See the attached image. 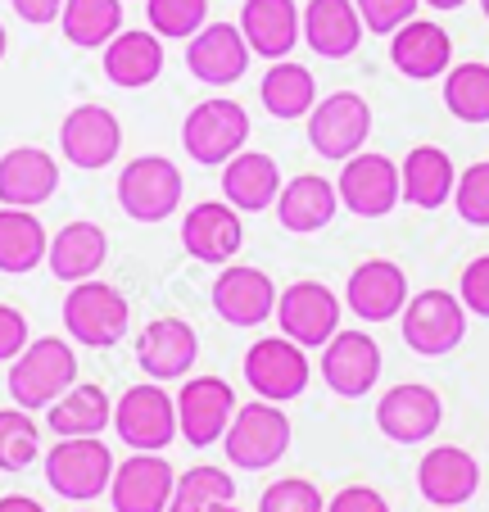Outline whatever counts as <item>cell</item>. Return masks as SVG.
Listing matches in <instances>:
<instances>
[{
    "instance_id": "obj_14",
    "label": "cell",
    "mask_w": 489,
    "mask_h": 512,
    "mask_svg": "<svg viewBox=\"0 0 489 512\" xmlns=\"http://www.w3.org/2000/svg\"><path fill=\"white\" fill-rule=\"evenodd\" d=\"M340 204H345L354 218H385V213L399 209L403 200V177L399 164L390 155H376V150H358L354 159H345L340 168Z\"/></svg>"
},
{
    "instance_id": "obj_44",
    "label": "cell",
    "mask_w": 489,
    "mask_h": 512,
    "mask_svg": "<svg viewBox=\"0 0 489 512\" xmlns=\"http://www.w3.org/2000/svg\"><path fill=\"white\" fill-rule=\"evenodd\" d=\"M458 300L471 318H485L489 322V254L471 259L462 268V281H458Z\"/></svg>"
},
{
    "instance_id": "obj_27",
    "label": "cell",
    "mask_w": 489,
    "mask_h": 512,
    "mask_svg": "<svg viewBox=\"0 0 489 512\" xmlns=\"http://www.w3.org/2000/svg\"><path fill=\"white\" fill-rule=\"evenodd\" d=\"M240 32L254 55L290 59V50L304 41V19L295 0H245L240 5Z\"/></svg>"
},
{
    "instance_id": "obj_4",
    "label": "cell",
    "mask_w": 489,
    "mask_h": 512,
    "mask_svg": "<svg viewBox=\"0 0 489 512\" xmlns=\"http://www.w3.org/2000/svg\"><path fill=\"white\" fill-rule=\"evenodd\" d=\"M250 141V114L231 96H209L186 114L182 150L204 168H222L231 155H240Z\"/></svg>"
},
{
    "instance_id": "obj_12",
    "label": "cell",
    "mask_w": 489,
    "mask_h": 512,
    "mask_svg": "<svg viewBox=\"0 0 489 512\" xmlns=\"http://www.w3.org/2000/svg\"><path fill=\"white\" fill-rule=\"evenodd\" d=\"M236 390L222 377H186L177 390V435L191 449L222 445L231 417H236Z\"/></svg>"
},
{
    "instance_id": "obj_30",
    "label": "cell",
    "mask_w": 489,
    "mask_h": 512,
    "mask_svg": "<svg viewBox=\"0 0 489 512\" xmlns=\"http://www.w3.org/2000/svg\"><path fill=\"white\" fill-rule=\"evenodd\" d=\"M272 209H277V223L286 227V232L313 236L336 218L340 191H336V182H326V177H317V173H299L281 186V195H277Z\"/></svg>"
},
{
    "instance_id": "obj_47",
    "label": "cell",
    "mask_w": 489,
    "mask_h": 512,
    "mask_svg": "<svg viewBox=\"0 0 489 512\" xmlns=\"http://www.w3.org/2000/svg\"><path fill=\"white\" fill-rule=\"evenodd\" d=\"M10 5L23 23H32V28H46V23H55L59 14H64V0H10Z\"/></svg>"
},
{
    "instance_id": "obj_22",
    "label": "cell",
    "mask_w": 489,
    "mask_h": 512,
    "mask_svg": "<svg viewBox=\"0 0 489 512\" xmlns=\"http://www.w3.org/2000/svg\"><path fill=\"white\" fill-rule=\"evenodd\" d=\"M417 490L431 508H462L480 490V463L462 445H435L417 463Z\"/></svg>"
},
{
    "instance_id": "obj_28",
    "label": "cell",
    "mask_w": 489,
    "mask_h": 512,
    "mask_svg": "<svg viewBox=\"0 0 489 512\" xmlns=\"http://www.w3.org/2000/svg\"><path fill=\"white\" fill-rule=\"evenodd\" d=\"M281 186L286 182H281L277 159L263 155V150H240V155H231L227 164H222V200L240 213L272 209Z\"/></svg>"
},
{
    "instance_id": "obj_33",
    "label": "cell",
    "mask_w": 489,
    "mask_h": 512,
    "mask_svg": "<svg viewBox=\"0 0 489 512\" xmlns=\"http://www.w3.org/2000/svg\"><path fill=\"white\" fill-rule=\"evenodd\" d=\"M46 422L59 440H73V435H105V426H114V404L100 386L91 381H77L68 386L55 404L46 408Z\"/></svg>"
},
{
    "instance_id": "obj_2",
    "label": "cell",
    "mask_w": 489,
    "mask_h": 512,
    "mask_svg": "<svg viewBox=\"0 0 489 512\" xmlns=\"http://www.w3.org/2000/svg\"><path fill=\"white\" fill-rule=\"evenodd\" d=\"M10 399L19 408H50L68 386H77V354L68 340L59 336H41V340H28L19 358L10 363Z\"/></svg>"
},
{
    "instance_id": "obj_40",
    "label": "cell",
    "mask_w": 489,
    "mask_h": 512,
    "mask_svg": "<svg viewBox=\"0 0 489 512\" xmlns=\"http://www.w3.org/2000/svg\"><path fill=\"white\" fill-rule=\"evenodd\" d=\"M145 19L163 41H191L209 23V0H145Z\"/></svg>"
},
{
    "instance_id": "obj_29",
    "label": "cell",
    "mask_w": 489,
    "mask_h": 512,
    "mask_svg": "<svg viewBox=\"0 0 489 512\" xmlns=\"http://www.w3.org/2000/svg\"><path fill=\"white\" fill-rule=\"evenodd\" d=\"M109 259V236L100 223H87V218H77V223H64L55 236H50V250H46V263L59 281L77 286V281H91Z\"/></svg>"
},
{
    "instance_id": "obj_5",
    "label": "cell",
    "mask_w": 489,
    "mask_h": 512,
    "mask_svg": "<svg viewBox=\"0 0 489 512\" xmlns=\"http://www.w3.org/2000/svg\"><path fill=\"white\" fill-rule=\"evenodd\" d=\"M114 454L100 435H73V440H59L46 454V485L59 499L73 503H91L109 490L114 481Z\"/></svg>"
},
{
    "instance_id": "obj_3",
    "label": "cell",
    "mask_w": 489,
    "mask_h": 512,
    "mask_svg": "<svg viewBox=\"0 0 489 512\" xmlns=\"http://www.w3.org/2000/svg\"><path fill=\"white\" fill-rule=\"evenodd\" d=\"M132 327V309H127V295L105 281H77L64 295V331L87 349H114L127 340Z\"/></svg>"
},
{
    "instance_id": "obj_1",
    "label": "cell",
    "mask_w": 489,
    "mask_h": 512,
    "mask_svg": "<svg viewBox=\"0 0 489 512\" xmlns=\"http://www.w3.org/2000/svg\"><path fill=\"white\" fill-rule=\"evenodd\" d=\"M290 435L295 431H290L286 408L272 399H254V404L236 408L227 435H222V449H227V463L240 472H268L290 454Z\"/></svg>"
},
{
    "instance_id": "obj_39",
    "label": "cell",
    "mask_w": 489,
    "mask_h": 512,
    "mask_svg": "<svg viewBox=\"0 0 489 512\" xmlns=\"http://www.w3.org/2000/svg\"><path fill=\"white\" fill-rule=\"evenodd\" d=\"M41 458V431L28 408H0V472H28Z\"/></svg>"
},
{
    "instance_id": "obj_20",
    "label": "cell",
    "mask_w": 489,
    "mask_h": 512,
    "mask_svg": "<svg viewBox=\"0 0 489 512\" xmlns=\"http://www.w3.org/2000/svg\"><path fill=\"white\" fill-rule=\"evenodd\" d=\"M408 304V272L394 259H367L345 281V309L358 322H394Z\"/></svg>"
},
{
    "instance_id": "obj_11",
    "label": "cell",
    "mask_w": 489,
    "mask_h": 512,
    "mask_svg": "<svg viewBox=\"0 0 489 512\" xmlns=\"http://www.w3.org/2000/svg\"><path fill=\"white\" fill-rule=\"evenodd\" d=\"M340 313H345V304H340V295L326 281H290L286 290L277 295V327L281 336H290L295 345L304 349H322L326 340L340 331Z\"/></svg>"
},
{
    "instance_id": "obj_15",
    "label": "cell",
    "mask_w": 489,
    "mask_h": 512,
    "mask_svg": "<svg viewBox=\"0 0 489 512\" xmlns=\"http://www.w3.org/2000/svg\"><path fill=\"white\" fill-rule=\"evenodd\" d=\"M381 345H376L367 331H336V336L322 345V363H317V372H322L326 390L340 399H363L376 390V381H381Z\"/></svg>"
},
{
    "instance_id": "obj_48",
    "label": "cell",
    "mask_w": 489,
    "mask_h": 512,
    "mask_svg": "<svg viewBox=\"0 0 489 512\" xmlns=\"http://www.w3.org/2000/svg\"><path fill=\"white\" fill-rule=\"evenodd\" d=\"M0 512H46L37 499H28V494H5L0 499Z\"/></svg>"
},
{
    "instance_id": "obj_18",
    "label": "cell",
    "mask_w": 489,
    "mask_h": 512,
    "mask_svg": "<svg viewBox=\"0 0 489 512\" xmlns=\"http://www.w3.org/2000/svg\"><path fill=\"white\" fill-rule=\"evenodd\" d=\"M440 422H444V404L422 381H399V386H390L376 399V426L394 445H422V440H431L440 431Z\"/></svg>"
},
{
    "instance_id": "obj_36",
    "label": "cell",
    "mask_w": 489,
    "mask_h": 512,
    "mask_svg": "<svg viewBox=\"0 0 489 512\" xmlns=\"http://www.w3.org/2000/svg\"><path fill=\"white\" fill-rule=\"evenodd\" d=\"M64 37L82 50H105L123 32V0H64Z\"/></svg>"
},
{
    "instance_id": "obj_31",
    "label": "cell",
    "mask_w": 489,
    "mask_h": 512,
    "mask_svg": "<svg viewBox=\"0 0 489 512\" xmlns=\"http://www.w3.org/2000/svg\"><path fill=\"white\" fill-rule=\"evenodd\" d=\"M403 177V204H413V209H444V204H453V186H458V168H453V159L444 155L440 145H417V150H408V159H403L399 168Z\"/></svg>"
},
{
    "instance_id": "obj_10",
    "label": "cell",
    "mask_w": 489,
    "mask_h": 512,
    "mask_svg": "<svg viewBox=\"0 0 489 512\" xmlns=\"http://www.w3.org/2000/svg\"><path fill=\"white\" fill-rule=\"evenodd\" d=\"M308 377H313L308 349L295 345L290 336H259L245 349V381H250L254 399L290 404L308 390Z\"/></svg>"
},
{
    "instance_id": "obj_32",
    "label": "cell",
    "mask_w": 489,
    "mask_h": 512,
    "mask_svg": "<svg viewBox=\"0 0 489 512\" xmlns=\"http://www.w3.org/2000/svg\"><path fill=\"white\" fill-rule=\"evenodd\" d=\"M159 73H163V37L159 32L127 28L105 46V78L114 82V87L141 91V87H150Z\"/></svg>"
},
{
    "instance_id": "obj_46",
    "label": "cell",
    "mask_w": 489,
    "mask_h": 512,
    "mask_svg": "<svg viewBox=\"0 0 489 512\" xmlns=\"http://www.w3.org/2000/svg\"><path fill=\"white\" fill-rule=\"evenodd\" d=\"M326 512H390V503L372 485H345L336 499L326 503Z\"/></svg>"
},
{
    "instance_id": "obj_45",
    "label": "cell",
    "mask_w": 489,
    "mask_h": 512,
    "mask_svg": "<svg viewBox=\"0 0 489 512\" xmlns=\"http://www.w3.org/2000/svg\"><path fill=\"white\" fill-rule=\"evenodd\" d=\"M23 349H28V318L14 304H0V363H14Z\"/></svg>"
},
{
    "instance_id": "obj_49",
    "label": "cell",
    "mask_w": 489,
    "mask_h": 512,
    "mask_svg": "<svg viewBox=\"0 0 489 512\" xmlns=\"http://www.w3.org/2000/svg\"><path fill=\"white\" fill-rule=\"evenodd\" d=\"M422 5H431V10L449 14V10H462V5H467V0H422Z\"/></svg>"
},
{
    "instance_id": "obj_24",
    "label": "cell",
    "mask_w": 489,
    "mask_h": 512,
    "mask_svg": "<svg viewBox=\"0 0 489 512\" xmlns=\"http://www.w3.org/2000/svg\"><path fill=\"white\" fill-rule=\"evenodd\" d=\"M390 64L408 82H435L453 68V37L431 19H408L390 37Z\"/></svg>"
},
{
    "instance_id": "obj_25",
    "label": "cell",
    "mask_w": 489,
    "mask_h": 512,
    "mask_svg": "<svg viewBox=\"0 0 489 512\" xmlns=\"http://www.w3.org/2000/svg\"><path fill=\"white\" fill-rule=\"evenodd\" d=\"M299 19H304V46L317 59H349L367 37L354 0H308Z\"/></svg>"
},
{
    "instance_id": "obj_35",
    "label": "cell",
    "mask_w": 489,
    "mask_h": 512,
    "mask_svg": "<svg viewBox=\"0 0 489 512\" xmlns=\"http://www.w3.org/2000/svg\"><path fill=\"white\" fill-rule=\"evenodd\" d=\"M259 100L272 118H281V123L308 118V109L317 105V82L304 64H295V59H272V68L259 82Z\"/></svg>"
},
{
    "instance_id": "obj_41",
    "label": "cell",
    "mask_w": 489,
    "mask_h": 512,
    "mask_svg": "<svg viewBox=\"0 0 489 512\" xmlns=\"http://www.w3.org/2000/svg\"><path fill=\"white\" fill-rule=\"evenodd\" d=\"M453 209H458L462 223L471 227H489V159L462 168L458 186H453Z\"/></svg>"
},
{
    "instance_id": "obj_42",
    "label": "cell",
    "mask_w": 489,
    "mask_h": 512,
    "mask_svg": "<svg viewBox=\"0 0 489 512\" xmlns=\"http://www.w3.org/2000/svg\"><path fill=\"white\" fill-rule=\"evenodd\" d=\"M259 512H326V499L304 476H281V481H272L263 490Z\"/></svg>"
},
{
    "instance_id": "obj_19",
    "label": "cell",
    "mask_w": 489,
    "mask_h": 512,
    "mask_svg": "<svg viewBox=\"0 0 489 512\" xmlns=\"http://www.w3.org/2000/svg\"><path fill=\"white\" fill-rule=\"evenodd\" d=\"M200 358V336L186 318H154L136 336V363L150 381L168 386V381H186Z\"/></svg>"
},
{
    "instance_id": "obj_38",
    "label": "cell",
    "mask_w": 489,
    "mask_h": 512,
    "mask_svg": "<svg viewBox=\"0 0 489 512\" xmlns=\"http://www.w3.org/2000/svg\"><path fill=\"white\" fill-rule=\"evenodd\" d=\"M236 499V481H231L222 467H191V472L177 476L173 485V503L168 512H209L213 503H231Z\"/></svg>"
},
{
    "instance_id": "obj_51",
    "label": "cell",
    "mask_w": 489,
    "mask_h": 512,
    "mask_svg": "<svg viewBox=\"0 0 489 512\" xmlns=\"http://www.w3.org/2000/svg\"><path fill=\"white\" fill-rule=\"evenodd\" d=\"M209 512H240V508H236V503H213Z\"/></svg>"
},
{
    "instance_id": "obj_17",
    "label": "cell",
    "mask_w": 489,
    "mask_h": 512,
    "mask_svg": "<svg viewBox=\"0 0 489 512\" xmlns=\"http://www.w3.org/2000/svg\"><path fill=\"white\" fill-rule=\"evenodd\" d=\"M250 41L240 32V23H204L191 41H186V68L204 87H231L250 73Z\"/></svg>"
},
{
    "instance_id": "obj_21",
    "label": "cell",
    "mask_w": 489,
    "mask_h": 512,
    "mask_svg": "<svg viewBox=\"0 0 489 512\" xmlns=\"http://www.w3.org/2000/svg\"><path fill=\"white\" fill-rule=\"evenodd\" d=\"M245 245V213L227 200H204L182 218V250L195 263H231Z\"/></svg>"
},
{
    "instance_id": "obj_7",
    "label": "cell",
    "mask_w": 489,
    "mask_h": 512,
    "mask_svg": "<svg viewBox=\"0 0 489 512\" xmlns=\"http://www.w3.org/2000/svg\"><path fill=\"white\" fill-rule=\"evenodd\" d=\"M114 431L132 454H163L177 440V399L159 386H127L114 404Z\"/></svg>"
},
{
    "instance_id": "obj_16",
    "label": "cell",
    "mask_w": 489,
    "mask_h": 512,
    "mask_svg": "<svg viewBox=\"0 0 489 512\" xmlns=\"http://www.w3.org/2000/svg\"><path fill=\"white\" fill-rule=\"evenodd\" d=\"M59 150L73 168L82 173H100L118 159L123 150V123H118L114 109L105 105H77L73 114H64L59 123Z\"/></svg>"
},
{
    "instance_id": "obj_34",
    "label": "cell",
    "mask_w": 489,
    "mask_h": 512,
    "mask_svg": "<svg viewBox=\"0 0 489 512\" xmlns=\"http://www.w3.org/2000/svg\"><path fill=\"white\" fill-rule=\"evenodd\" d=\"M46 250H50V236L37 213L0 204V272L23 277V272L46 263Z\"/></svg>"
},
{
    "instance_id": "obj_43",
    "label": "cell",
    "mask_w": 489,
    "mask_h": 512,
    "mask_svg": "<svg viewBox=\"0 0 489 512\" xmlns=\"http://www.w3.org/2000/svg\"><path fill=\"white\" fill-rule=\"evenodd\" d=\"M354 5L372 37H394L403 23L417 19V10H422V0H354Z\"/></svg>"
},
{
    "instance_id": "obj_23",
    "label": "cell",
    "mask_w": 489,
    "mask_h": 512,
    "mask_svg": "<svg viewBox=\"0 0 489 512\" xmlns=\"http://www.w3.org/2000/svg\"><path fill=\"white\" fill-rule=\"evenodd\" d=\"M173 485V467L163 454H132L127 463L114 467L109 503H114V512H168Z\"/></svg>"
},
{
    "instance_id": "obj_52",
    "label": "cell",
    "mask_w": 489,
    "mask_h": 512,
    "mask_svg": "<svg viewBox=\"0 0 489 512\" xmlns=\"http://www.w3.org/2000/svg\"><path fill=\"white\" fill-rule=\"evenodd\" d=\"M480 14H485V19H489V0H480Z\"/></svg>"
},
{
    "instance_id": "obj_37",
    "label": "cell",
    "mask_w": 489,
    "mask_h": 512,
    "mask_svg": "<svg viewBox=\"0 0 489 512\" xmlns=\"http://www.w3.org/2000/svg\"><path fill=\"white\" fill-rule=\"evenodd\" d=\"M444 105L458 123H489V64H480V59L453 64L444 73Z\"/></svg>"
},
{
    "instance_id": "obj_9",
    "label": "cell",
    "mask_w": 489,
    "mask_h": 512,
    "mask_svg": "<svg viewBox=\"0 0 489 512\" xmlns=\"http://www.w3.org/2000/svg\"><path fill=\"white\" fill-rule=\"evenodd\" d=\"M372 136V105L358 91H331L308 109V145L331 164H345Z\"/></svg>"
},
{
    "instance_id": "obj_8",
    "label": "cell",
    "mask_w": 489,
    "mask_h": 512,
    "mask_svg": "<svg viewBox=\"0 0 489 512\" xmlns=\"http://www.w3.org/2000/svg\"><path fill=\"white\" fill-rule=\"evenodd\" d=\"M403 345L422 358H444L467 340V318L458 295L449 290H422V295H408L403 304Z\"/></svg>"
},
{
    "instance_id": "obj_6",
    "label": "cell",
    "mask_w": 489,
    "mask_h": 512,
    "mask_svg": "<svg viewBox=\"0 0 489 512\" xmlns=\"http://www.w3.org/2000/svg\"><path fill=\"white\" fill-rule=\"evenodd\" d=\"M182 168L163 155H136L118 173V209L132 223H168L182 204Z\"/></svg>"
},
{
    "instance_id": "obj_53",
    "label": "cell",
    "mask_w": 489,
    "mask_h": 512,
    "mask_svg": "<svg viewBox=\"0 0 489 512\" xmlns=\"http://www.w3.org/2000/svg\"><path fill=\"white\" fill-rule=\"evenodd\" d=\"M440 512H453V508H440Z\"/></svg>"
},
{
    "instance_id": "obj_50",
    "label": "cell",
    "mask_w": 489,
    "mask_h": 512,
    "mask_svg": "<svg viewBox=\"0 0 489 512\" xmlns=\"http://www.w3.org/2000/svg\"><path fill=\"white\" fill-rule=\"evenodd\" d=\"M5 50H10V32H5V23H0V59H5Z\"/></svg>"
},
{
    "instance_id": "obj_13",
    "label": "cell",
    "mask_w": 489,
    "mask_h": 512,
    "mask_svg": "<svg viewBox=\"0 0 489 512\" xmlns=\"http://www.w3.org/2000/svg\"><path fill=\"white\" fill-rule=\"evenodd\" d=\"M277 295L281 290L272 286L268 272L250 268V263H222L218 281H213V290H209L213 313H218L227 327H240V331H254L268 318H277Z\"/></svg>"
},
{
    "instance_id": "obj_26",
    "label": "cell",
    "mask_w": 489,
    "mask_h": 512,
    "mask_svg": "<svg viewBox=\"0 0 489 512\" xmlns=\"http://www.w3.org/2000/svg\"><path fill=\"white\" fill-rule=\"evenodd\" d=\"M59 186V164L50 150L37 145H14L0 155V204H14V209H37L55 195Z\"/></svg>"
}]
</instances>
